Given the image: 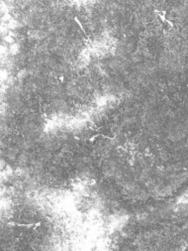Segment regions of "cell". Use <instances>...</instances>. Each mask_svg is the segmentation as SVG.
I'll use <instances>...</instances> for the list:
<instances>
[{
    "label": "cell",
    "mask_w": 188,
    "mask_h": 251,
    "mask_svg": "<svg viewBox=\"0 0 188 251\" xmlns=\"http://www.w3.org/2000/svg\"><path fill=\"white\" fill-rule=\"evenodd\" d=\"M7 225L11 226H19V227H27V228H32V227H38L41 225V222L37 223H17V222H7Z\"/></svg>",
    "instance_id": "6da1fadb"
},
{
    "label": "cell",
    "mask_w": 188,
    "mask_h": 251,
    "mask_svg": "<svg viewBox=\"0 0 188 251\" xmlns=\"http://www.w3.org/2000/svg\"><path fill=\"white\" fill-rule=\"evenodd\" d=\"M74 21H75V22H76V23L78 24V26H79V28H80V30H81V31H82V33H83V35H84V36H85V37H86V39H87V40H88V41H89V37H88V35H87V33H86V31H85V29H84V28H83V26H82V24H81V22H80V21H79V19H78V18H77L76 16H74Z\"/></svg>",
    "instance_id": "7a4b0ae2"
}]
</instances>
